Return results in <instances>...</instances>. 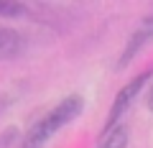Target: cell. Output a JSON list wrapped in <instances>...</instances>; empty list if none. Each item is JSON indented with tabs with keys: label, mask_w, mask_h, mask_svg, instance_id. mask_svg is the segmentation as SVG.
Returning <instances> with one entry per match:
<instances>
[{
	"label": "cell",
	"mask_w": 153,
	"mask_h": 148,
	"mask_svg": "<svg viewBox=\"0 0 153 148\" xmlns=\"http://www.w3.org/2000/svg\"><path fill=\"white\" fill-rule=\"evenodd\" d=\"M151 79H153V64L146 66L143 71H138L130 82H125L120 89H117L112 105H110V112H107V118H105V128H102V130H110V128L120 125L123 118H125V112L135 105V100L140 97V92L148 87V82H151Z\"/></svg>",
	"instance_id": "2"
},
{
	"label": "cell",
	"mask_w": 153,
	"mask_h": 148,
	"mask_svg": "<svg viewBox=\"0 0 153 148\" xmlns=\"http://www.w3.org/2000/svg\"><path fill=\"white\" fill-rule=\"evenodd\" d=\"M82 110H84V97L82 94H66L64 100H59L49 112H44V115L28 128L21 148H46V143L61 128H66L69 123H74L76 118L82 115Z\"/></svg>",
	"instance_id": "1"
},
{
	"label": "cell",
	"mask_w": 153,
	"mask_h": 148,
	"mask_svg": "<svg viewBox=\"0 0 153 148\" xmlns=\"http://www.w3.org/2000/svg\"><path fill=\"white\" fill-rule=\"evenodd\" d=\"M26 13V5L18 0H0V16L3 18H16Z\"/></svg>",
	"instance_id": "6"
},
{
	"label": "cell",
	"mask_w": 153,
	"mask_h": 148,
	"mask_svg": "<svg viewBox=\"0 0 153 148\" xmlns=\"http://www.w3.org/2000/svg\"><path fill=\"white\" fill-rule=\"evenodd\" d=\"M148 44H153V8L146 13V16L140 18V21L135 23V28H133V33L128 36L125 46L120 49V54H117V61H115V69H125L128 64H130L133 59H135L138 54H140L143 49H146Z\"/></svg>",
	"instance_id": "3"
},
{
	"label": "cell",
	"mask_w": 153,
	"mask_h": 148,
	"mask_svg": "<svg viewBox=\"0 0 153 148\" xmlns=\"http://www.w3.org/2000/svg\"><path fill=\"white\" fill-rule=\"evenodd\" d=\"M146 107H148V112H153V84H151V89H148V97H146Z\"/></svg>",
	"instance_id": "7"
},
{
	"label": "cell",
	"mask_w": 153,
	"mask_h": 148,
	"mask_svg": "<svg viewBox=\"0 0 153 148\" xmlns=\"http://www.w3.org/2000/svg\"><path fill=\"white\" fill-rule=\"evenodd\" d=\"M26 51V39L16 28L0 26V61H10Z\"/></svg>",
	"instance_id": "4"
},
{
	"label": "cell",
	"mask_w": 153,
	"mask_h": 148,
	"mask_svg": "<svg viewBox=\"0 0 153 148\" xmlns=\"http://www.w3.org/2000/svg\"><path fill=\"white\" fill-rule=\"evenodd\" d=\"M128 143H130V125L123 120L120 125H115V128H110V130L100 133L94 148H128Z\"/></svg>",
	"instance_id": "5"
}]
</instances>
